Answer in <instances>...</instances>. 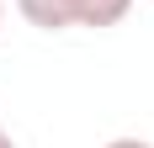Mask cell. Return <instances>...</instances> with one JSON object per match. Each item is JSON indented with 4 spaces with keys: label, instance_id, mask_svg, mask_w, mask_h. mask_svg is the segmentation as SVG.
Here are the masks:
<instances>
[{
    "label": "cell",
    "instance_id": "obj_5",
    "mask_svg": "<svg viewBox=\"0 0 154 148\" xmlns=\"http://www.w3.org/2000/svg\"><path fill=\"white\" fill-rule=\"evenodd\" d=\"M0 21H5V0H0Z\"/></svg>",
    "mask_w": 154,
    "mask_h": 148
},
{
    "label": "cell",
    "instance_id": "obj_1",
    "mask_svg": "<svg viewBox=\"0 0 154 148\" xmlns=\"http://www.w3.org/2000/svg\"><path fill=\"white\" fill-rule=\"evenodd\" d=\"M69 11H75V27L101 32V27H117L133 11V0H69Z\"/></svg>",
    "mask_w": 154,
    "mask_h": 148
},
{
    "label": "cell",
    "instance_id": "obj_4",
    "mask_svg": "<svg viewBox=\"0 0 154 148\" xmlns=\"http://www.w3.org/2000/svg\"><path fill=\"white\" fill-rule=\"evenodd\" d=\"M0 148H16V143H11V132H5V127H0Z\"/></svg>",
    "mask_w": 154,
    "mask_h": 148
},
{
    "label": "cell",
    "instance_id": "obj_3",
    "mask_svg": "<svg viewBox=\"0 0 154 148\" xmlns=\"http://www.w3.org/2000/svg\"><path fill=\"white\" fill-rule=\"evenodd\" d=\"M106 148H149V143H143V138H112Z\"/></svg>",
    "mask_w": 154,
    "mask_h": 148
},
{
    "label": "cell",
    "instance_id": "obj_2",
    "mask_svg": "<svg viewBox=\"0 0 154 148\" xmlns=\"http://www.w3.org/2000/svg\"><path fill=\"white\" fill-rule=\"evenodd\" d=\"M16 11L27 16L32 27H43V32H64V27H75L69 0H16Z\"/></svg>",
    "mask_w": 154,
    "mask_h": 148
}]
</instances>
